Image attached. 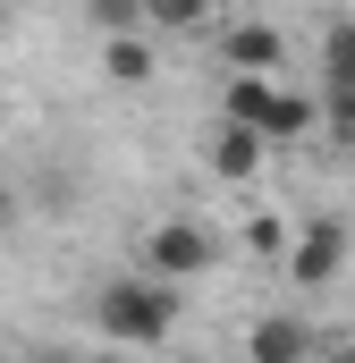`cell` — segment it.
Listing matches in <instances>:
<instances>
[{"instance_id": "obj_1", "label": "cell", "mask_w": 355, "mask_h": 363, "mask_svg": "<svg viewBox=\"0 0 355 363\" xmlns=\"http://www.w3.org/2000/svg\"><path fill=\"white\" fill-rule=\"evenodd\" d=\"M93 330L119 338V347H161V338L178 330V287H170V279H153V271L110 279V287L93 296Z\"/></svg>"}, {"instance_id": "obj_2", "label": "cell", "mask_w": 355, "mask_h": 363, "mask_svg": "<svg viewBox=\"0 0 355 363\" xmlns=\"http://www.w3.org/2000/svg\"><path fill=\"white\" fill-rule=\"evenodd\" d=\"M220 118H237V127H254V135H271V144H296V135H322V110L305 101V93H279L271 77H229V93H220Z\"/></svg>"}, {"instance_id": "obj_3", "label": "cell", "mask_w": 355, "mask_h": 363, "mask_svg": "<svg viewBox=\"0 0 355 363\" xmlns=\"http://www.w3.org/2000/svg\"><path fill=\"white\" fill-rule=\"evenodd\" d=\"M144 271H153V279H195V271H212V237H203L195 220H161V228L144 237Z\"/></svg>"}, {"instance_id": "obj_4", "label": "cell", "mask_w": 355, "mask_h": 363, "mask_svg": "<svg viewBox=\"0 0 355 363\" xmlns=\"http://www.w3.org/2000/svg\"><path fill=\"white\" fill-rule=\"evenodd\" d=\"M339 271H347V228L339 220H305L296 245H288V279L322 287V279H339Z\"/></svg>"}, {"instance_id": "obj_5", "label": "cell", "mask_w": 355, "mask_h": 363, "mask_svg": "<svg viewBox=\"0 0 355 363\" xmlns=\"http://www.w3.org/2000/svg\"><path fill=\"white\" fill-rule=\"evenodd\" d=\"M263 152H271V135L220 118V135H212V178H220V186H254V178H263Z\"/></svg>"}, {"instance_id": "obj_6", "label": "cell", "mask_w": 355, "mask_h": 363, "mask_svg": "<svg viewBox=\"0 0 355 363\" xmlns=\"http://www.w3.org/2000/svg\"><path fill=\"white\" fill-rule=\"evenodd\" d=\"M246 355H254V363H322V347H313V321H296V313H271V321H254Z\"/></svg>"}, {"instance_id": "obj_7", "label": "cell", "mask_w": 355, "mask_h": 363, "mask_svg": "<svg viewBox=\"0 0 355 363\" xmlns=\"http://www.w3.org/2000/svg\"><path fill=\"white\" fill-rule=\"evenodd\" d=\"M279 60H288L279 26H229V68H246V77H271Z\"/></svg>"}, {"instance_id": "obj_8", "label": "cell", "mask_w": 355, "mask_h": 363, "mask_svg": "<svg viewBox=\"0 0 355 363\" xmlns=\"http://www.w3.org/2000/svg\"><path fill=\"white\" fill-rule=\"evenodd\" d=\"M102 68H110L119 85H144V77H153V43H144V34H102Z\"/></svg>"}, {"instance_id": "obj_9", "label": "cell", "mask_w": 355, "mask_h": 363, "mask_svg": "<svg viewBox=\"0 0 355 363\" xmlns=\"http://www.w3.org/2000/svg\"><path fill=\"white\" fill-rule=\"evenodd\" d=\"M322 93H355V17L330 26V43H322Z\"/></svg>"}, {"instance_id": "obj_10", "label": "cell", "mask_w": 355, "mask_h": 363, "mask_svg": "<svg viewBox=\"0 0 355 363\" xmlns=\"http://www.w3.org/2000/svg\"><path fill=\"white\" fill-rule=\"evenodd\" d=\"M85 17H93V34H136L144 26V0H85Z\"/></svg>"}, {"instance_id": "obj_11", "label": "cell", "mask_w": 355, "mask_h": 363, "mask_svg": "<svg viewBox=\"0 0 355 363\" xmlns=\"http://www.w3.org/2000/svg\"><path fill=\"white\" fill-rule=\"evenodd\" d=\"M212 0H144V26H203Z\"/></svg>"}, {"instance_id": "obj_12", "label": "cell", "mask_w": 355, "mask_h": 363, "mask_svg": "<svg viewBox=\"0 0 355 363\" xmlns=\"http://www.w3.org/2000/svg\"><path fill=\"white\" fill-rule=\"evenodd\" d=\"M322 135H330L339 152H355V93H330V110H322Z\"/></svg>"}, {"instance_id": "obj_13", "label": "cell", "mask_w": 355, "mask_h": 363, "mask_svg": "<svg viewBox=\"0 0 355 363\" xmlns=\"http://www.w3.org/2000/svg\"><path fill=\"white\" fill-rule=\"evenodd\" d=\"M246 245H254V254H288V245H296V237H288V228H279V220H254V228H246Z\"/></svg>"}, {"instance_id": "obj_14", "label": "cell", "mask_w": 355, "mask_h": 363, "mask_svg": "<svg viewBox=\"0 0 355 363\" xmlns=\"http://www.w3.org/2000/svg\"><path fill=\"white\" fill-rule=\"evenodd\" d=\"M9 220H17V194H9V186H0V228H9Z\"/></svg>"}, {"instance_id": "obj_15", "label": "cell", "mask_w": 355, "mask_h": 363, "mask_svg": "<svg viewBox=\"0 0 355 363\" xmlns=\"http://www.w3.org/2000/svg\"><path fill=\"white\" fill-rule=\"evenodd\" d=\"M322 363H355V347H330V355H322Z\"/></svg>"}, {"instance_id": "obj_16", "label": "cell", "mask_w": 355, "mask_h": 363, "mask_svg": "<svg viewBox=\"0 0 355 363\" xmlns=\"http://www.w3.org/2000/svg\"><path fill=\"white\" fill-rule=\"evenodd\" d=\"M26 363H77V355H26Z\"/></svg>"}]
</instances>
